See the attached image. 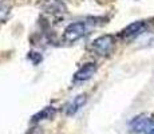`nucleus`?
I'll list each match as a JSON object with an SVG mask.
<instances>
[{
    "instance_id": "6",
    "label": "nucleus",
    "mask_w": 154,
    "mask_h": 134,
    "mask_svg": "<svg viewBox=\"0 0 154 134\" xmlns=\"http://www.w3.org/2000/svg\"><path fill=\"white\" fill-rule=\"evenodd\" d=\"M97 70H98V66H97V63H93V62H90V63H86V64H83V66L79 68V70L76 71L75 74H74L72 82L74 83L86 82V80H88V79L93 78V75L97 73Z\"/></svg>"
},
{
    "instance_id": "12",
    "label": "nucleus",
    "mask_w": 154,
    "mask_h": 134,
    "mask_svg": "<svg viewBox=\"0 0 154 134\" xmlns=\"http://www.w3.org/2000/svg\"><path fill=\"white\" fill-rule=\"evenodd\" d=\"M149 134H154V127H153V130H152V132H150Z\"/></svg>"
},
{
    "instance_id": "5",
    "label": "nucleus",
    "mask_w": 154,
    "mask_h": 134,
    "mask_svg": "<svg viewBox=\"0 0 154 134\" xmlns=\"http://www.w3.org/2000/svg\"><path fill=\"white\" fill-rule=\"evenodd\" d=\"M38 5L44 12L51 15H60L67 11V7L63 0H40Z\"/></svg>"
},
{
    "instance_id": "8",
    "label": "nucleus",
    "mask_w": 154,
    "mask_h": 134,
    "mask_svg": "<svg viewBox=\"0 0 154 134\" xmlns=\"http://www.w3.org/2000/svg\"><path fill=\"white\" fill-rule=\"evenodd\" d=\"M55 114H56V109L54 106H46V107H43L39 113H36V114L32 117V122L36 123V122L51 120V118H54Z\"/></svg>"
},
{
    "instance_id": "4",
    "label": "nucleus",
    "mask_w": 154,
    "mask_h": 134,
    "mask_svg": "<svg viewBox=\"0 0 154 134\" xmlns=\"http://www.w3.org/2000/svg\"><path fill=\"white\" fill-rule=\"evenodd\" d=\"M154 127V120L152 117L146 114H141L134 117L130 121V130L133 133L137 134H143V133H150Z\"/></svg>"
},
{
    "instance_id": "11",
    "label": "nucleus",
    "mask_w": 154,
    "mask_h": 134,
    "mask_svg": "<svg viewBox=\"0 0 154 134\" xmlns=\"http://www.w3.org/2000/svg\"><path fill=\"white\" fill-rule=\"evenodd\" d=\"M31 134H42V133H40L39 130H35V129H34V130L31 132Z\"/></svg>"
},
{
    "instance_id": "7",
    "label": "nucleus",
    "mask_w": 154,
    "mask_h": 134,
    "mask_svg": "<svg viewBox=\"0 0 154 134\" xmlns=\"http://www.w3.org/2000/svg\"><path fill=\"white\" fill-rule=\"evenodd\" d=\"M86 102H87V97H86V94H81V95H76L75 98H74L72 101L67 105L66 107V114L67 115H74L76 114V113L79 111V110L82 109Z\"/></svg>"
},
{
    "instance_id": "3",
    "label": "nucleus",
    "mask_w": 154,
    "mask_h": 134,
    "mask_svg": "<svg viewBox=\"0 0 154 134\" xmlns=\"http://www.w3.org/2000/svg\"><path fill=\"white\" fill-rule=\"evenodd\" d=\"M147 30H149V22L147 20H138V22H133L129 26H126L119 32V36L123 40H133L143 32H146Z\"/></svg>"
},
{
    "instance_id": "1",
    "label": "nucleus",
    "mask_w": 154,
    "mask_h": 134,
    "mask_svg": "<svg viewBox=\"0 0 154 134\" xmlns=\"http://www.w3.org/2000/svg\"><path fill=\"white\" fill-rule=\"evenodd\" d=\"M88 31H90V23L88 22H83V20L74 22L64 28L62 39L66 43H75L83 36H86Z\"/></svg>"
},
{
    "instance_id": "9",
    "label": "nucleus",
    "mask_w": 154,
    "mask_h": 134,
    "mask_svg": "<svg viewBox=\"0 0 154 134\" xmlns=\"http://www.w3.org/2000/svg\"><path fill=\"white\" fill-rule=\"evenodd\" d=\"M12 4L8 0H0V23L7 22V19L11 15Z\"/></svg>"
},
{
    "instance_id": "10",
    "label": "nucleus",
    "mask_w": 154,
    "mask_h": 134,
    "mask_svg": "<svg viewBox=\"0 0 154 134\" xmlns=\"http://www.w3.org/2000/svg\"><path fill=\"white\" fill-rule=\"evenodd\" d=\"M28 59L32 62L34 64H38L40 61H42V55H40L39 52H28Z\"/></svg>"
},
{
    "instance_id": "2",
    "label": "nucleus",
    "mask_w": 154,
    "mask_h": 134,
    "mask_svg": "<svg viewBox=\"0 0 154 134\" xmlns=\"http://www.w3.org/2000/svg\"><path fill=\"white\" fill-rule=\"evenodd\" d=\"M115 48V36L106 34L94 39L90 44V50L99 56H109Z\"/></svg>"
}]
</instances>
